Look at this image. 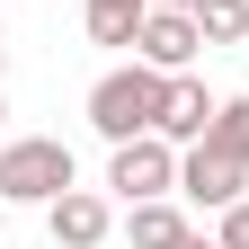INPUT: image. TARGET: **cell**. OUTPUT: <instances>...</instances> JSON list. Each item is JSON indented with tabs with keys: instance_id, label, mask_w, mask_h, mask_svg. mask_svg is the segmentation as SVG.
Segmentation results:
<instances>
[{
	"instance_id": "52a82bcc",
	"label": "cell",
	"mask_w": 249,
	"mask_h": 249,
	"mask_svg": "<svg viewBox=\"0 0 249 249\" xmlns=\"http://www.w3.org/2000/svg\"><path fill=\"white\" fill-rule=\"evenodd\" d=\"M213 107H223V98H205V80H196V71H169L160 134H169V142H205V134H213Z\"/></svg>"
},
{
	"instance_id": "7c38bea8",
	"label": "cell",
	"mask_w": 249,
	"mask_h": 249,
	"mask_svg": "<svg viewBox=\"0 0 249 249\" xmlns=\"http://www.w3.org/2000/svg\"><path fill=\"white\" fill-rule=\"evenodd\" d=\"M213 240H223V249H249V196L223 205V231H213Z\"/></svg>"
},
{
	"instance_id": "8fae6325",
	"label": "cell",
	"mask_w": 249,
	"mask_h": 249,
	"mask_svg": "<svg viewBox=\"0 0 249 249\" xmlns=\"http://www.w3.org/2000/svg\"><path fill=\"white\" fill-rule=\"evenodd\" d=\"M205 142H223V151L249 160V98H223V107H213V134H205Z\"/></svg>"
},
{
	"instance_id": "30bf717a",
	"label": "cell",
	"mask_w": 249,
	"mask_h": 249,
	"mask_svg": "<svg viewBox=\"0 0 249 249\" xmlns=\"http://www.w3.org/2000/svg\"><path fill=\"white\" fill-rule=\"evenodd\" d=\"M196 27H205V45H240L249 36V0H196Z\"/></svg>"
},
{
	"instance_id": "5bb4252c",
	"label": "cell",
	"mask_w": 249,
	"mask_h": 249,
	"mask_svg": "<svg viewBox=\"0 0 249 249\" xmlns=\"http://www.w3.org/2000/svg\"><path fill=\"white\" fill-rule=\"evenodd\" d=\"M187 249H223V240H187Z\"/></svg>"
},
{
	"instance_id": "9c48e42d",
	"label": "cell",
	"mask_w": 249,
	"mask_h": 249,
	"mask_svg": "<svg viewBox=\"0 0 249 249\" xmlns=\"http://www.w3.org/2000/svg\"><path fill=\"white\" fill-rule=\"evenodd\" d=\"M142 18H151V0H89V36L98 45H134Z\"/></svg>"
},
{
	"instance_id": "277c9868",
	"label": "cell",
	"mask_w": 249,
	"mask_h": 249,
	"mask_svg": "<svg viewBox=\"0 0 249 249\" xmlns=\"http://www.w3.org/2000/svg\"><path fill=\"white\" fill-rule=\"evenodd\" d=\"M178 196L223 213V205L249 196V160H240V151H223V142H187V160H178Z\"/></svg>"
},
{
	"instance_id": "5b68a950",
	"label": "cell",
	"mask_w": 249,
	"mask_h": 249,
	"mask_svg": "<svg viewBox=\"0 0 249 249\" xmlns=\"http://www.w3.org/2000/svg\"><path fill=\"white\" fill-rule=\"evenodd\" d=\"M134 53L151 62V71H187V62L205 53V27H196V9H151V18H142V36H134Z\"/></svg>"
},
{
	"instance_id": "8992f818",
	"label": "cell",
	"mask_w": 249,
	"mask_h": 249,
	"mask_svg": "<svg viewBox=\"0 0 249 249\" xmlns=\"http://www.w3.org/2000/svg\"><path fill=\"white\" fill-rule=\"evenodd\" d=\"M45 223H53V249H98L116 213H107V196H89V187H62L45 205Z\"/></svg>"
},
{
	"instance_id": "7a4b0ae2",
	"label": "cell",
	"mask_w": 249,
	"mask_h": 249,
	"mask_svg": "<svg viewBox=\"0 0 249 249\" xmlns=\"http://www.w3.org/2000/svg\"><path fill=\"white\" fill-rule=\"evenodd\" d=\"M62 187H80L71 142H53V134H18V142H0V205H53Z\"/></svg>"
},
{
	"instance_id": "9a60e30c",
	"label": "cell",
	"mask_w": 249,
	"mask_h": 249,
	"mask_svg": "<svg viewBox=\"0 0 249 249\" xmlns=\"http://www.w3.org/2000/svg\"><path fill=\"white\" fill-rule=\"evenodd\" d=\"M0 116H9V98H0Z\"/></svg>"
},
{
	"instance_id": "ba28073f",
	"label": "cell",
	"mask_w": 249,
	"mask_h": 249,
	"mask_svg": "<svg viewBox=\"0 0 249 249\" xmlns=\"http://www.w3.org/2000/svg\"><path fill=\"white\" fill-rule=\"evenodd\" d=\"M124 240H134V249H187L196 231H187V213H178L169 196H142L134 213H124Z\"/></svg>"
},
{
	"instance_id": "4fadbf2b",
	"label": "cell",
	"mask_w": 249,
	"mask_h": 249,
	"mask_svg": "<svg viewBox=\"0 0 249 249\" xmlns=\"http://www.w3.org/2000/svg\"><path fill=\"white\" fill-rule=\"evenodd\" d=\"M151 9H196V0H151Z\"/></svg>"
},
{
	"instance_id": "6da1fadb",
	"label": "cell",
	"mask_w": 249,
	"mask_h": 249,
	"mask_svg": "<svg viewBox=\"0 0 249 249\" xmlns=\"http://www.w3.org/2000/svg\"><path fill=\"white\" fill-rule=\"evenodd\" d=\"M160 98H169V71H151L134 53L124 71H107L89 89V124H98L107 142H134V134H160Z\"/></svg>"
},
{
	"instance_id": "3957f363",
	"label": "cell",
	"mask_w": 249,
	"mask_h": 249,
	"mask_svg": "<svg viewBox=\"0 0 249 249\" xmlns=\"http://www.w3.org/2000/svg\"><path fill=\"white\" fill-rule=\"evenodd\" d=\"M107 187H116L124 205H142V196H169V187H178V142H169V134H134V142H116Z\"/></svg>"
}]
</instances>
